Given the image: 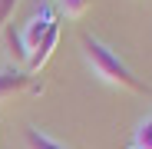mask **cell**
I'll return each instance as SVG.
<instances>
[{"instance_id":"obj_7","label":"cell","mask_w":152,"mask_h":149,"mask_svg":"<svg viewBox=\"0 0 152 149\" xmlns=\"http://www.w3.org/2000/svg\"><path fill=\"white\" fill-rule=\"evenodd\" d=\"M136 149H152V116H145L136 129Z\"/></svg>"},{"instance_id":"obj_3","label":"cell","mask_w":152,"mask_h":149,"mask_svg":"<svg viewBox=\"0 0 152 149\" xmlns=\"http://www.w3.org/2000/svg\"><path fill=\"white\" fill-rule=\"evenodd\" d=\"M30 80H33V76H30L27 70H20V66L0 70V103L20 96V93H27V90H30Z\"/></svg>"},{"instance_id":"obj_4","label":"cell","mask_w":152,"mask_h":149,"mask_svg":"<svg viewBox=\"0 0 152 149\" xmlns=\"http://www.w3.org/2000/svg\"><path fill=\"white\" fill-rule=\"evenodd\" d=\"M56 43H60V23H53V27L46 30V37L40 40V46H37L33 53H30V60H27V73H40V70L46 66V60L53 57Z\"/></svg>"},{"instance_id":"obj_2","label":"cell","mask_w":152,"mask_h":149,"mask_svg":"<svg viewBox=\"0 0 152 149\" xmlns=\"http://www.w3.org/2000/svg\"><path fill=\"white\" fill-rule=\"evenodd\" d=\"M53 23H56V17H53V10H50L46 4L27 20V23H23V33H20V40H23V46H27V53H33V50L40 46V40L46 37V30L50 27H53Z\"/></svg>"},{"instance_id":"obj_9","label":"cell","mask_w":152,"mask_h":149,"mask_svg":"<svg viewBox=\"0 0 152 149\" xmlns=\"http://www.w3.org/2000/svg\"><path fill=\"white\" fill-rule=\"evenodd\" d=\"M20 4V0H0V33L7 30V23H10V13H13V7Z\"/></svg>"},{"instance_id":"obj_1","label":"cell","mask_w":152,"mask_h":149,"mask_svg":"<svg viewBox=\"0 0 152 149\" xmlns=\"http://www.w3.org/2000/svg\"><path fill=\"white\" fill-rule=\"evenodd\" d=\"M83 57H86L89 70L96 73V76H103L109 86H119L126 93H142V83H139V76L132 73V66L126 63V60H119L103 40L83 37Z\"/></svg>"},{"instance_id":"obj_5","label":"cell","mask_w":152,"mask_h":149,"mask_svg":"<svg viewBox=\"0 0 152 149\" xmlns=\"http://www.w3.org/2000/svg\"><path fill=\"white\" fill-rule=\"evenodd\" d=\"M4 40H7V53H10L13 66H20V70H27V60H30V53H27V46H23L20 33H13V30H4Z\"/></svg>"},{"instance_id":"obj_8","label":"cell","mask_w":152,"mask_h":149,"mask_svg":"<svg viewBox=\"0 0 152 149\" xmlns=\"http://www.w3.org/2000/svg\"><path fill=\"white\" fill-rule=\"evenodd\" d=\"M60 4H63V13L76 20V17H83V13H86V7H89V0H60Z\"/></svg>"},{"instance_id":"obj_6","label":"cell","mask_w":152,"mask_h":149,"mask_svg":"<svg viewBox=\"0 0 152 149\" xmlns=\"http://www.w3.org/2000/svg\"><path fill=\"white\" fill-rule=\"evenodd\" d=\"M23 142H27V149H69V146L56 142L53 136H46V133H40L37 126H30L27 133H23Z\"/></svg>"},{"instance_id":"obj_10","label":"cell","mask_w":152,"mask_h":149,"mask_svg":"<svg viewBox=\"0 0 152 149\" xmlns=\"http://www.w3.org/2000/svg\"><path fill=\"white\" fill-rule=\"evenodd\" d=\"M40 4H50V0H40Z\"/></svg>"}]
</instances>
